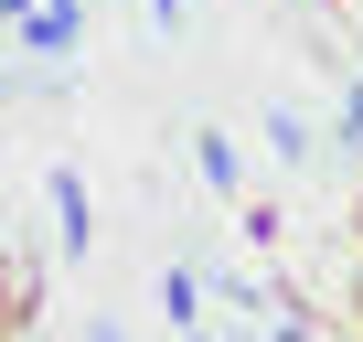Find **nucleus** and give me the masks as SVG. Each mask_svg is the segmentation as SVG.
Returning a JSON list of instances; mask_svg holds the SVG:
<instances>
[{
    "label": "nucleus",
    "instance_id": "f257e3e1",
    "mask_svg": "<svg viewBox=\"0 0 363 342\" xmlns=\"http://www.w3.org/2000/svg\"><path fill=\"white\" fill-rule=\"evenodd\" d=\"M43 193H54V236H65V257H86V246H96V204H86V182L54 160V182H43Z\"/></svg>",
    "mask_w": 363,
    "mask_h": 342
},
{
    "label": "nucleus",
    "instance_id": "f03ea898",
    "mask_svg": "<svg viewBox=\"0 0 363 342\" xmlns=\"http://www.w3.org/2000/svg\"><path fill=\"white\" fill-rule=\"evenodd\" d=\"M86 33V0H33V11H22V54H65Z\"/></svg>",
    "mask_w": 363,
    "mask_h": 342
},
{
    "label": "nucleus",
    "instance_id": "7ed1b4c3",
    "mask_svg": "<svg viewBox=\"0 0 363 342\" xmlns=\"http://www.w3.org/2000/svg\"><path fill=\"white\" fill-rule=\"evenodd\" d=\"M193 171H203L214 193H235V182H246V160H235V139H225V128H193Z\"/></svg>",
    "mask_w": 363,
    "mask_h": 342
},
{
    "label": "nucleus",
    "instance_id": "20e7f679",
    "mask_svg": "<svg viewBox=\"0 0 363 342\" xmlns=\"http://www.w3.org/2000/svg\"><path fill=\"white\" fill-rule=\"evenodd\" d=\"M193 299H203V278H193V267H160V310H171V331H193V321H203Z\"/></svg>",
    "mask_w": 363,
    "mask_h": 342
},
{
    "label": "nucleus",
    "instance_id": "39448f33",
    "mask_svg": "<svg viewBox=\"0 0 363 342\" xmlns=\"http://www.w3.org/2000/svg\"><path fill=\"white\" fill-rule=\"evenodd\" d=\"M267 150H278V160H310L320 139H310V118H299V107H267Z\"/></svg>",
    "mask_w": 363,
    "mask_h": 342
},
{
    "label": "nucleus",
    "instance_id": "423d86ee",
    "mask_svg": "<svg viewBox=\"0 0 363 342\" xmlns=\"http://www.w3.org/2000/svg\"><path fill=\"white\" fill-rule=\"evenodd\" d=\"M182 11H193V0H150V22H160V33H182Z\"/></svg>",
    "mask_w": 363,
    "mask_h": 342
},
{
    "label": "nucleus",
    "instance_id": "0eeeda50",
    "mask_svg": "<svg viewBox=\"0 0 363 342\" xmlns=\"http://www.w3.org/2000/svg\"><path fill=\"white\" fill-rule=\"evenodd\" d=\"M352 128H363V75H352V107H342V139H352Z\"/></svg>",
    "mask_w": 363,
    "mask_h": 342
},
{
    "label": "nucleus",
    "instance_id": "6e6552de",
    "mask_svg": "<svg viewBox=\"0 0 363 342\" xmlns=\"http://www.w3.org/2000/svg\"><path fill=\"white\" fill-rule=\"evenodd\" d=\"M86 342H128V331H107V321H96V331H86Z\"/></svg>",
    "mask_w": 363,
    "mask_h": 342
}]
</instances>
